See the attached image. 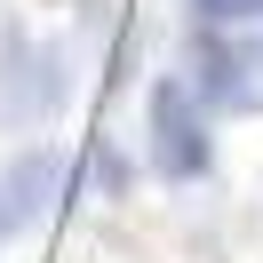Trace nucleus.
Here are the masks:
<instances>
[{
    "label": "nucleus",
    "mask_w": 263,
    "mask_h": 263,
    "mask_svg": "<svg viewBox=\"0 0 263 263\" xmlns=\"http://www.w3.org/2000/svg\"><path fill=\"white\" fill-rule=\"evenodd\" d=\"M56 192H64V152L56 144L8 152V167H0V247L16 239V231H32L40 215L56 208Z\"/></svg>",
    "instance_id": "3"
},
{
    "label": "nucleus",
    "mask_w": 263,
    "mask_h": 263,
    "mask_svg": "<svg viewBox=\"0 0 263 263\" xmlns=\"http://www.w3.org/2000/svg\"><path fill=\"white\" fill-rule=\"evenodd\" d=\"M199 24H231V32H255L263 24V0H183Z\"/></svg>",
    "instance_id": "4"
},
{
    "label": "nucleus",
    "mask_w": 263,
    "mask_h": 263,
    "mask_svg": "<svg viewBox=\"0 0 263 263\" xmlns=\"http://www.w3.org/2000/svg\"><path fill=\"white\" fill-rule=\"evenodd\" d=\"M144 144H152V167H160L167 183H208L215 176L208 104L192 96V80H152V96H144Z\"/></svg>",
    "instance_id": "1"
},
{
    "label": "nucleus",
    "mask_w": 263,
    "mask_h": 263,
    "mask_svg": "<svg viewBox=\"0 0 263 263\" xmlns=\"http://www.w3.org/2000/svg\"><path fill=\"white\" fill-rule=\"evenodd\" d=\"M192 96L208 112H263V40L231 24L192 32Z\"/></svg>",
    "instance_id": "2"
}]
</instances>
